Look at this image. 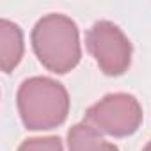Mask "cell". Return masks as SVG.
I'll list each match as a JSON object with an SVG mask.
<instances>
[{
	"label": "cell",
	"mask_w": 151,
	"mask_h": 151,
	"mask_svg": "<svg viewBox=\"0 0 151 151\" xmlns=\"http://www.w3.org/2000/svg\"><path fill=\"white\" fill-rule=\"evenodd\" d=\"M30 39L36 57L52 73L64 75L80 62L78 27L66 14L52 13L43 16L34 25Z\"/></svg>",
	"instance_id": "6da1fadb"
},
{
	"label": "cell",
	"mask_w": 151,
	"mask_h": 151,
	"mask_svg": "<svg viewBox=\"0 0 151 151\" xmlns=\"http://www.w3.org/2000/svg\"><path fill=\"white\" fill-rule=\"evenodd\" d=\"M16 101L23 126L34 132L60 126L69 112V94L66 87L48 77L23 80Z\"/></svg>",
	"instance_id": "7a4b0ae2"
},
{
	"label": "cell",
	"mask_w": 151,
	"mask_h": 151,
	"mask_svg": "<svg viewBox=\"0 0 151 151\" xmlns=\"http://www.w3.org/2000/svg\"><path fill=\"white\" fill-rule=\"evenodd\" d=\"M142 107L139 100L126 93H114L87 109L84 123L100 133L128 137L142 124Z\"/></svg>",
	"instance_id": "3957f363"
},
{
	"label": "cell",
	"mask_w": 151,
	"mask_h": 151,
	"mask_svg": "<svg viewBox=\"0 0 151 151\" xmlns=\"http://www.w3.org/2000/svg\"><path fill=\"white\" fill-rule=\"evenodd\" d=\"M86 46L100 69L109 77H119L132 62V43L112 22H96L86 34Z\"/></svg>",
	"instance_id": "277c9868"
},
{
	"label": "cell",
	"mask_w": 151,
	"mask_h": 151,
	"mask_svg": "<svg viewBox=\"0 0 151 151\" xmlns=\"http://www.w3.org/2000/svg\"><path fill=\"white\" fill-rule=\"evenodd\" d=\"M23 32L22 29L9 22L0 20V68L4 73H11L23 57Z\"/></svg>",
	"instance_id": "5b68a950"
},
{
	"label": "cell",
	"mask_w": 151,
	"mask_h": 151,
	"mask_svg": "<svg viewBox=\"0 0 151 151\" xmlns=\"http://www.w3.org/2000/svg\"><path fill=\"white\" fill-rule=\"evenodd\" d=\"M69 151H119L116 144L107 142L100 132L86 123L73 124L68 132Z\"/></svg>",
	"instance_id": "8992f818"
},
{
	"label": "cell",
	"mask_w": 151,
	"mask_h": 151,
	"mask_svg": "<svg viewBox=\"0 0 151 151\" xmlns=\"http://www.w3.org/2000/svg\"><path fill=\"white\" fill-rule=\"evenodd\" d=\"M18 151H64L59 137H36L22 142Z\"/></svg>",
	"instance_id": "52a82bcc"
},
{
	"label": "cell",
	"mask_w": 151,
	"mask_h": 151,
	"mask_svg": "<svg viewBox=\"0 0 151 151\" xmlns=\"http://www.w3.org/2000/svg\"><path fill=\"white\" fill-rule=\"evenodd\" d=\"M142 151H151V140H149V142H147V144H146V147H144V149H142Z\"/></svg>",
	"instance_id": "ba28073f"
}]
</instances>
